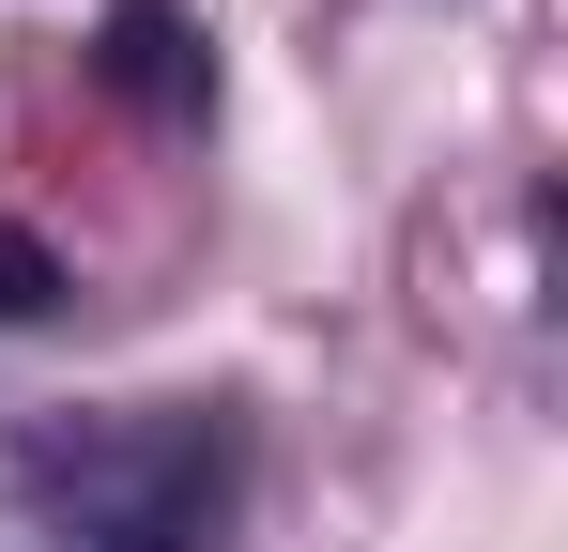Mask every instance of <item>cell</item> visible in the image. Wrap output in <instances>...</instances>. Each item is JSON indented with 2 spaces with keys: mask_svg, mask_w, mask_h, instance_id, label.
I'll list each match as a JSON object with an SVG mask.
<instances>
[{
  "mask_svg": "<svg viewBox=\"0 0 568 552\" xmlns=\"http://www.w3.org/2000/svg\"><path fill=\"white\" fill-rule=\"evenodd\" d=\"M93 78L123 92V108H154V123H200L215 62H200L185 0H108V31H93Z\"/></svg>",
  "mask_w": 568,
  "mask_h": 552,
  "instance_id": "cell-2",
  "label": "cell"
},
{
  "mask_svg": "<svg viewBox=\"0 0 568 552\" xmlns=\"http://www.w3.org/2000/svg\"><path fill=\"white\" fill-rule=\"evenodd\" d=\"M62 292H78V276L47 262V246H31L16 215H0V323H62Z\"/></svg>",
  "mask_w": 568,
  "mask_h": 552,
  "instance_id": "cell-3",
  "label": "cell"
},
{
  "mask_svg": "<svg viewBox=\"0 0 568 552\" xmlns=\"http://www.w3.org/2000/svg\"><path fill=\"white\" fill-rule=\"evenodd\" d=\"M16 507L62 552H215L246 522V415H215V399L78 415L16 460Z\"/></svg>",
  "mask_w": 568,
  "mask_h": 552,
  "instance_id": "cell-1",
  "label": "cell"
}]
</instances>
